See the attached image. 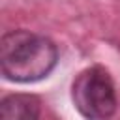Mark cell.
<instances>
[{"label":"cell","instance_id":"cell-2","mask_svg":"<svg viewBox=\"0 0 120 120\" xmlns=\"http://www.w3.org/2000/svg\"><path fill=\"white\" fill-rule=\"evenodd\" d=\"M71 99L86 120H109L118 105L112 77L103 66H90L75 77Z\"/></svg>","mask_w":120,"mask_h":120},{"label":"cell","instance_id":"cell-1","mask_svg":"<svg viewBox=\"0 0 120 120\" xmlns=\"http://www.w3.org/2000/svg\"><path fill=\"white\" fill-rule=\"evenodd\" d=\"M58 62L56 45L28 30H9L0 41L2 75L11 82H36L45 79Z\"/></svg>","mask_w":120,"mask_h":120},{"label":"cell","instance_id":"cell-3","mask_svg":"<svg viewBox=\"0 0 120 120\" xmlns=\"http://www.w3.org/2000/svg\"><path fill=\"white\" fill-rule=\"evenodd\" d=\"M0 120H41V103L32 94H9L0 103Z\"/></svg>","mask_w":120,"mask_h":120}]
</instances>
